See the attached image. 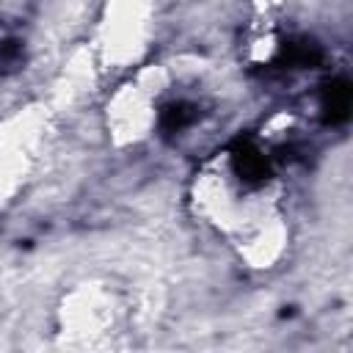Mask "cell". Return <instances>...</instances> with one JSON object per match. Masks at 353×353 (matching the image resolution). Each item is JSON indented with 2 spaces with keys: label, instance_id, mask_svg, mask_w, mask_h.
Wrapping results in <instances>:
<instances>
[{
  "label": "cell",
  "instance_id": "6da1fadb",
  "mask_svg": "<svg viewBox=\"0 0 353 353\" xmlns=\"http://www.w3.org/2000/svg\"><path fill=\"white\" fill-rule=\"evenodd\" d=\"M348 105H350V91L345 83L339 86H331V94H328V111L331 116H345L348 113Z\"/></svg>",
  "mask_w": 353,
  "mask_h": 353
}]
</instances>
